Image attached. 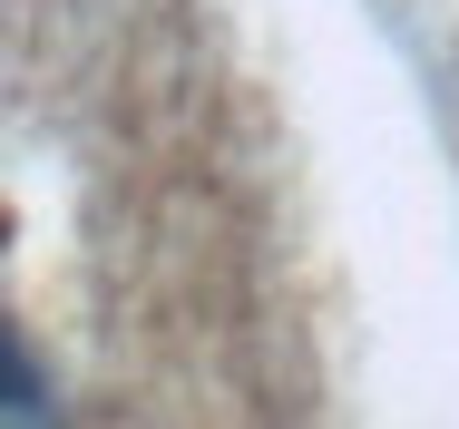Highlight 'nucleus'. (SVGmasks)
<instances>
[{
    "instance_id": "nucleus-1",
    "label": "nucleus",
    "mask_w": 459,
    "mask_h": 429,
    "mask_svg": "<svg viewBox=\"0 0 459 429\" xmlns=\"http://www.w3.org/2000/svg\"><path fill=\"white\" fill-rule=\"evenodd\" d=\"M0 429H49V381L20 351V332H0Z\"/></svg>"
}]
</instances>
